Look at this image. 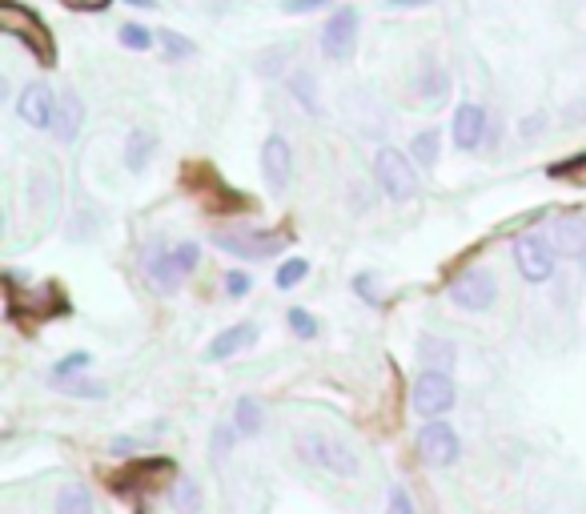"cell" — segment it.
Returning <instances> with one entry per match:
<instances>
[{
	"instance_id": "obj_23",
	"label": "cell",
	"mask_w": 586,
	"mask_h": 514,
	"mask_svg": "<svg viewBox=\"0 0 586 514\" xmlns=\"http://www.w3.org/2000/svg\"><path fill=\"white\" fill-rule=\"evenodd\" d=\"M289 97H298V105H302L306 113H318V109H322V105H318V81H314L310 69H293V73H289Z\"/></svg>"
},
{
	"instance_id": "obj_34",
	"label": "cell",
	"mask_w": 586,
	"mask_h": 514,
	"mask_svg": "<svg viewBox=\"0 0 586 514\" xmlns=\"http://www.w3.org/2000/svg\"><path fill=\"white\" fill-rule=\"evenodd\" d=\"M326 5H334V0H281V13L285 17H310V13L326 9Z\"/></svg>"
},
{
	"instance_id": "obj_20",
	"label": "cell",
	"mask_w": 586,
	"mask_h": 514,
	"mask_svg": "<svg viewBox=\"0 0 586 514\" xmlns=\"http://www.w3.org/2000/svg\"><path fill=\"white\" fill-rule=\"evenodd\" d=\"M418 358L426 362V370H442V374H450L454 362H458V350H454V342H446V338L422 334V338H418Z\"/></svg>"
},
{
	"instance_id": "obj_19",
	"label": "cell",
	"mask_w": 586,
	"mask_h": 514,
	"mask_svg": "<svg viewBox=\"0 0 586 514\" xmlns=\"http://www.w3.org/2000/svg\"><path fill=\"white\" fill-rule=\"evenodd\" d=\"M157 145H161V137L153 129H129V141H125V165H129V173H141L153 161Z\"/></svg>"
},
{
	"instance_id": "obj_32",
	"label": "cell",
	"mask_w": 586,
	"mask_h": 514,
	"mask_svg": "<svg viewBox=\"0 0 586 514\" xmlns=\"http://www.w3.org/2000/svg\"><path fill=\"white\" fill-rule=\"evenodd\" d=\"M89 362H93V354H85V350H77V354L61 358V362L53 366V382H61V378H73V374H81V370H85Z\"/></svg>"
},
{
	"instance_id": "obj_6",
	"label": "cell",
	"mask_w": 586,
	"mask_h": 514,
	"mask_svg": "<svg viewBox=\"0 0 586 514\" xmlns=\"http://www.w3.org/2000/svg\"><path fill=\"white\" fill-rule=\"evenodd\" d=\"M358 25H362V13L354 9V5H342V9H334V17L322 25V37H318V45H322V53L330 57V61H350L354 53H358Z\"/></svg>"
},
{
	"instance_id": "obj_8",
	"label": "cell",
	"mask_w": 586,
	"mask_h": 514,
	"mask_svg": "<svg viewBox=\"0 0 586 514\" xmlns=\"http://www.w3.org/2000/svg\"><path fill=\"white\" fill-rule=\"evenodd\" d=\"M410 398H414V410H418L422 418H442V414L454 410L458 390H454L450 374H442V370H422L418 382H414V394H410Z\"/></svg>"
},
{
	"instance_id": "obj_16",
	"label": "cell",
	"mask_w": 586,
	"mask_h": 514,
	"mask_svg": "<svg viewBox=\"0 0 586 514\" xmlns=\"http://www.w3.org/2000/svg\"><path fill=\"white\" fill-rule=\"evenodd\" d=\"M81 129H85V101H81L73 89H65L61 101H57V117H53V129H49V133H53L61 145H73Z\"/></svg>"
},
{
	"instance_id": "obj_39",
	"label": "cell",
	"mask_w": 586,
	"mask_h": 514,
	"mask_svg": "<svg viewBox=\"0 0 586 514\" xmlns=\"http://www.w3.org/2000/svg\"><path fill=\"white\" fill-rule=\"evenodd\" d=\"M390 9H422V5H434V0H386Z\"/></svg>"
},
{
	"instance_id": "obj_5",
	"label": "cell",
	"mask_w": 586,
	"mask_h": 514,
	"mask_svg": "<svg viewBox=\"0 0 586 514\" xmlns=\"http://www.w3.org/2000/svg\"><path fill=\"white\" fill-rule=\"evenodd\" d=\"M298 454H302L310 466L326 470V474H338V478H354V474H358V458H354V450H350L346 442L326 438V434H302Z\"/></svg>"
},
{
	"instance_id": "obj_27",
	"label": "cell",
	"mask_w": 586,
	"mask_h": 514,
	"mask_svg": "<svg viewBox=\"0 0 586 514\" xmlns=\"http://www.w3.org/2000/svg\"><path fill=\"white\" fill-rule=\"evenodd\" d=\"M306 274H310V262H306V257H289V262L277 266L273 286H277V290H293L298 282H306Z\"/></svg>"
},
{
	"instance_id": "obj_30",
	"label": "cell",
	"mask_w": 586,
	"mask_h": 514,
	"mask_svg": "<svg viewBox=\"0 0 586 514\" xmlns=\"http://www.w3.org/2000/svg\"><path fill=\"white\" fill-rule=\"evenodd\" d=\"M285 322H289V330L298 334L302 342H314V338H318V318H314L310 310H298V306H293V310L285 314Z\"/></svg>"
},
{
	"instance_id": "obj_22",
	"label": "cell",
	"mask_w": 586,
	"mask_h": 514,
	"mask_svg": "<svg viewBox=\"0 0 586 514\" xmlns=\"http://www.w3.org/2000/svg\"><path fill=\"white\" fill-rule=\"evenodd\" d=\"M169 502H173L177 514H201V502H205L201 482H193V478H177L173 490H169Z\"/></svg>"
},
{
	"instance_id": "obj_37",
	"label": "cell",
	"mask_w": 586,
	"mask_h": 514,
	"mask_svg": "<svg viewBox=\"0 0 586 514\" xmlns=\"http://www.w3.org/2000/svg\"><path fill=\"white\" fill-rule=\"evenodd\" d=\"M65 5H69L73 13H105L113 0H65Z\"/></svg>"
},
{
	"instance_id": "obj_38",
	"label": "cell",
	"mask_w": 586,
	"mask_h": 514,
	"mask_svg": "<svg viewBox=\"0 0 586 514\" xmlns=\"http://www.w3.org/2000/svg\"><path fill=\"white\" fill-rule=\"evenodd\" d=\"M137 446H141L137 438H113V450H117V454H133Z\"/></svg>"
},
{
	"instance_id": "obj_35",
	"label": "cell",
	"mask_w": 586,
	"mask_h": 514,
	"mask_svg": "<svg viewBox=\"0 0 586 514\" xmlns=\"http://www.w3.org/2000/svg\"><path fill=\"white\" fill-rule=\"evenodd\" d=\"M249 290H253L249 274H241V270H229V274H225V294H229V298H245Z\"/></svg>"
},
{
	"instance_id": "obj_33",
	"label": "cell",
	"mask_w": 586,
	"mask_h": 514,
	"mask_svg": "<svg viewBox=\"0 0 586 514\" xmlns=\"http://www.w3.org/2000/svg\"><path fill=\"white\" fill-rule=\"evenodd\" d=\"M57 390H65V394H73V398H105V386H101V382H85V378H77V382L61 378Z\"/></svg>"
},
{
	"instance_id": "obj_24",
	"label": "cell",
	"mask_w": 586,
	"mask_h": 514,
	"mask_svg": "<svg viewBox=\"0 0 586 514\" xmlns=\"http://www.w3.org/2000/svg\"><path fill=\"white\" fill-rule=\"evenodd\" d=\"M438 149H442V133H438V129H418L414 141H410V157H414L418 165H426V169L438 165Z\"/></svg>"
},
{
	"instance_id": "obj_7",
	"label": "cell",
	"mask_w": 586,
	"mask_h": 514,
	"mask_svg": "<svg viewBox=\"0 0 586 514\" xmlns=\"http://www.w3.org/2000/svg\"><path fill=\"white\" fill-rule=\"evenodd\" d=\"M554 253H558L554 241H546V237H538V233H526V237L514 241V266H518V274H522L530 286H542V282L554 278V262H558Z\"/></svg>"
},
{
	"instance_id": "obj_2",
	"label": "cell",
	"mask_w": 586,
	"mask_h": 514,
	"mask_svg": "<svg viewBox=\"0 0 586 514\" xmlns=\"http://www.w3.org/2000/svg\"><path fill=\"white\" fill-rule=\"evenodd\" d=\"M197 266H201V249H197L193 241H181V245H173V249L153 253L145 270H149V282H153L157 290L173 294V290H177Z\"/></svg>"
},
{
	"instance_id": "obj_3",
	"label": "cell",
	"mask_w": 586,
	"mask_h": 514,
	"mask_svg": "<svg viewBox=\"0 0 586 514\" xmlns=\"http://www.w3.org/2000/svg\"><path fill=\"white\" fill-rule=\"evenodd\" d=\"M213 245L225 249L229 257L261 262V257H277L289 245V237L285 233H265V229H221V233H213Z\"/></svg>"
},
{
	"instance_id": "obj_11",
	"label": "cell",
	"mask_w": 586,
	"mask_h": 514,
	"mask_svg": "<svg viewBox=\"0 0 586 514\" xmlns=\"http://www.w3.org/2000/svg\"><path fill=\"white\" fill-rule=\"evenodd\" d=\"M169 474H173V458H137V462H129V470H121L113 478V490L133 498L137 490H157L161 478H169Z\"/></svg>"
},
{
	"instance_id": "obj_10",
	"label": "cell",
	"mask_w": 586,
	"mask_h": 514,
	"mask_svg": "<svg viewBox=\"0 0 586 514\" xmlns=\"http://www.w3.org/2000/svg\"><path fill=\"white\" fill-rule=\"evenodd\" d=\"M418 454H422V462H430V466H454L458 454H462V442H458L454 426L430 418V422L418 430Z\"/></svg>"
},
{
	"instance_id": "obj_1",
	"label": "cell",
	"mask_w": 586,
	"mask_h": 514,
	"mask_svg": "<svg viewBox=\"0 0 586 514\" xmlns=\"http://www.w3.org/2000/svg\"><path fill=\"white\" fill-rule=\"evenodd\" d=\"M0 33H9L13 41H21L37 65L53 69L57 65V37L49 33V25L21 0H0Z\"/></svg>"
},
{
	"instance_id": "obj_31",
	"label": "cell",
	"mask_w": 586,
	"mask_h": 514,
	"mask_svg": "<svg viewBox=\"0 0 586 514\" xmlns=\"http://www.w3.org/2000/svg\"><path fill=\"white\" fill-rule=\"evenodd\" d=\"M233 442H237V426H233V422H229V426H225V422H221V426H213V438H209V446H213V450H209V454H213V462H221V458L233 450Z\"/></svg>"
},
{
	"instance_id": "obj_14",
	"label": "cell",
	"mask_w": 586,
	"mask_h": 514,
	"mask_svg": "<svg viewBox=\"0 0 586 514\" xmlns=\"http://www.w3.org/2000/svg\"><path fill=\"white\" fill-rule=\"evenodd\" d=\"M486 125H490L486 109L474 105V101H462L458 113H454V125H450V141H454V149L474 153V149L486 141Z\"/></svg>"
},
{
	"instance_id": "obj_21",
	"label": "cell",
	"mask_w": 586,
	"mask_h": 514,
	"mask_svg": "<svg viewBox=\"0 0 586 514\" xmlns=\"http://www.w3.org/2000/svg\"><path fill=\"white\" fill-rule=\"evenodd\" d=\"M57 514H93V494L85 482H65L57 490Z\"/></svg>"
},
{
	"instance_id": "obj_18",
	"label": "cell",
	"mask_w": 586,
	"mask_h": 514,
	"mask_svg": "<svg viewBox=\"0 0 586 514\" xmlns=\"http://www.w3.org/2000/svg\"><path fill=\"white\" fill-rule=\"evenodd\" d=\"M414 89H418V97H426L430 105H442V101L450 97V73H446L438 61H426V65L418 69Z\"/></svg>"
},
{
	"instance_id": "obj_15",
	"label": "cell",
	"mask_w": 586,
	"mask_h": 514,
	"mask_svg": "<svg viewBox=\"0 0 586 514\" xmlns=\"http://www.w3.org/2000/svg\"><path fill=\"white\" fill-rule=\"evenodd\" d=\"M554 249L562 253V257H574V262H582L586 257V217L578 213V209H570V213H562L558 221H554Z\"/></svg>"
},
{
	"instance_id": "obj_17",
	"label": "cell",
	"mask_w": 586,
	"mask_h": 514,
	"mask_svg": "<svg viewBox=\"0 0 586 514\" xmlns=\"http://www.w3.org/2000/svg\"><path fill=\"white\" fill-rule=\"evenodd\" d=\"M257 342V326L253 322H237V326H225L209 346H205V362H225L233 354H241L245 346Z\"/></svg>"
},
{
	"instance_id": "obj_36",
	"label": "cell",
	"mask_w": 586,
	"mask_h": 514,
	"mask_svg": "<svg viewBox=\"0 0 586 514\" xmlns=\"http://www.w3.org/2000/svg\"><path fill=\"white\" fill-rule=\"evenodd\" d=\"M386 514H414V502H410V494H406L402 486L390 490V506H386Z\"/></svg>"
},
{
	"instance_id": "obj_25",
	"label": "cell",
	"mask_w": 586,
	"mask_h": 514,
	"mask_svg": "<svg viewBox=\"0 0 586 514\" xmlns=\"http://www.w3.org/2000/svg\"><path fill=\"white\" fill-rule=\"evenodd\" d=\"M261 422H265L261 402H257V398H237V406H233V426H237V434H241V438H253V434L261 430Z\"/></svg>"
},
{
	"instance_id": "obj_13",
	"label": "cell",
	"mask_w": 586,
	"mask_h": 514,
	"mask_svg": "<svg viewBox=\"0 0 586 514\" xmlns=\"http://www.w3.org/2000/svg\"><path fill=\"white\" fill-rule=\"evenodd\" d=\"M57 101H61V97H57L45 81H37V85H25V93L17 97V113H21V121L33 125V129H53Z\"/></svg>"
},
{
	"instance_id": "obj_40",
	"label": "cell",
	"mask_w": 586,
	"mask_h": 514,
	"mask_svg": "<svg viewBox=\"0 0 586 514\" xmlns=\"http://www.w3.org/2000/svg\"><path fill=\"white\" fill-rule=\"evenodd\" d=\"M129 5H137V9H153V0H129Z\"/></svg>"
},
{
	"instance_id": "obj_12",
	"label": "cell",
	"mask_w": 586,
	"mask_h": 514,
	"mask_svg": "<svg viewBox=\"0 0 586 514\" xmlns=\"http://www.w3.org/2000/svg\"><path fill=\"white\" fill-rule=\"evenodd\" d=\"M261 173H265V185L273 193H285L289 189V177H293V149L281 133H269L265 137V149H261Z\"/></svg>"
},
{
	"instance_id": "obj_26",
	"label": "cell",
	"mask_w": 586,
	"mask_h": 514,
	"mask_svg": "<svg viewBox=\"0 0 586 514\" xmlns=\"http://www.w3.org/2000/svg\"><path fill=\"white\" fill-rule=\"evenodd\" d=\"M546 177H554V181H570V185H586V153L566 157V161H554V165L546 169Z\"/></svg>"
},
{
	"instance_id": "obj_9",
	"label": "cell",
	"mask_w": 586,
	"mask_h": 514,
	"mask_svg": "<svg viewBox=\"0 0 586 514\" xmlns=\"http://www.w3.org/2000/svg\"><path fill=\"white\" fill-rule=\"evenodd\" d=\"M450 302H454L458 310H466V314L490 310V306L498 302V282H494V274H490V270H466V274H458V278L450 282Z\"/></svg>"
},
{
	"instance_id": "obj_29",
	"label": "cell",
	"mask_w": 586,
	"mask_h": 514,
	"mask_svg": "<svg viewBox=\"0 0 586 514\" xmlns=\"http://www.w3.org/2000/svg\"><path fill=\"white\" fill-rule=\"evenodd\" d=\"M117 41L125 45V49H133V53H145V49H153V41H157V33H149L145 25H121L117 29Z\"/></svg>"
},
{
	"instance_id": "obj_4",
	"label": "cell",
	"mask_w": 586,
	"mask_h": 514,
	"mask_svg": "<svg viewBox=\"0 0 586 514\" xmlns=\"http://www.w3.org/2000/svg\"><path fill=\"white\" fill-rule=\"evenodd\" d=\"M374 177H378V185H382V193L390 197V201H414L418 197V173H414V165H410V157L406 153H398V149H378V157H374Z\"/></svg>"
},
{
	"instance_id": "obj_28",
	"label": "cell",
	"mask_w": 586,
	"mask_h": 514,
	"mask_svg": "<svg viewBox=\"0 0 586 514\" xmlns=\"http://www.w3.org/2000/svg\"><path fill=\"white\" fill-rule=\"evenodd\" d=\"M157 41H161L165 61H185V57H193V53H197V45H193L189 37L173 33V29H161V33H157Z\"/></svg>"
}]
</instances>
